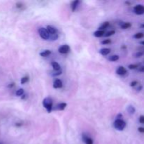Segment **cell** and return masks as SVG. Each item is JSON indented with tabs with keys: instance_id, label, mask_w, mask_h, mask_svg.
<instances>
[{
	"instance_id": "cell-1",
	"label": "cell",
	"mask_w": 144,
	"mask_h": 144,
	"mask_svg": "<svg viewBox=\"0 0 144 144\" xmlns=\"http://www.w3.org/2000/svg\"><path fill=\"white\" fill-rule=\"evenodd\" d=\"M42 104H43V106L46 108L47 112L50 113L51 112L52 108H53V101H52L51 98H50V97L45 98L42 101Z\"/></svg>"
},
{
	"instance_id": "cell-2",
	"label": "cell",
	"mask_w": 144,
	"mask_h": 144,
	"mask_svg": "<svg viewBox=\"0 0 144 144\" xmlns=\"http://www.w3.org/2000/svg\"><path fill=\"white\" fill-rule=\"evenodd\" d=\"M126 125H127V123L123 119H116L113 123V126L115 129L118 131L124 130V128L126 127Z\"/></svg>"
},
{
	"instance_id": "cell-3",
	"label": "cell",
	"mask_w": 144,
	"mask_h": 144,
	"mask_svg": "<svg viewBox=\"0 0 144 144\" xmlns=\"http://www.w3.org/2000/svg\"><path fill=\"white\" fill-rule=\"evenodd\" d=\"M39 32V35L41 37V39H44V40H48L50 39V34L49 33L48 30L46 28H40L38 30Z\"/></svg>"
},
{
	"instance_id": "cell-4",
	"label": "cell",
	"mask_w": 144,
	"mask_h": 144,
	"mask_svg": "<svg viewBox=\"0 0 144 144\" xmlns=\"http://www.w3.org/2000/svg\"><path fill=\"white\" fill-rule=\"evenodd\" d=\"M134 12L139 16L144 14V6L141 4H138L135 6L134 8Z\"/></svg>"
},
{
	"instance_id": "cell-5",
	"label": "cell",
	"mask_w": 144,
	"mask_h": 144,
	"mask_svg": "<svg viewBox=\"0 0 144 144\" xmlns=\"http://www.w3.org/2000/svg\"><path fill=\"white\" fill-rule=\"evenodd\" d=\"M70 48L67 44H64V45L60 46L58 49V51L61 54H66L70 51Z\"/></svg>"
},
{
	"instance_id": "cell-6",
	"label": "cell",
	"mask_w": 144,
	"mask_h": 144,
	"mask_svg": "<svg viewBox=\"0 0 144 144\" xmlns=\"http://www.w3.org/2000/svg\"><path fill=\"white\" fill-rule=\"evenodd\" d=\"M53 86L54 89H60V88H62L63 86V82L61 79H56L54 80L53 82Z\"/></svg>"
},
{
	"instance_id": "cell-7",
	"label": "cell",
	"mask_w": 144,
	"mask_h": 144,
	"mask_svg": "<svg viewBox=\"0 0 144 144\" xmlns=\"http://www.w3.org/2000/svg\"><path fill=\"white\" fill-rule=\"evenodd\" d=\"M82 139L83 141L85 143V144H94V141L91 138L87 136L86 134L82 135Z\"/></svg>"
},
{
	"instance_id": "cell-8",
	"label": "cell",
	"mask_w": 144,
	"mask_h": 144,
	"mask_svg": "<svg viewBox=\"0 0 144 144\" xmlns=\"http://www.w3.org/2000/svg\"><path fill=\"white\" fill-rule=\"evenodd\" d=\"M127 72V69L123 66H119L116 70V73L118 75H124Z\"/></svg>"
},
{
	"instance_id": "cell-9",
	"label": "cell",
	"mask_w": 144,
	"mask_h": 144,
	"mask_svg": "<svg viewBox=\"0 0 144 144\" xmlns=\"http://www.w3.org/2000/svg\"><path fill=\"white\" fill-rule=\"evenodd\" d=\"M46 29H47L49 33L50 34V35H54V34H56V33H57L56 29L54 27H53V26L48 25V26L46 27Z\"/></svg>"
},
{
	"instance_id": "cell-10",
	"label": "cell",
	"mask_w": 144,
	"mask_h": 144,
	"mask_svg": "<svg viewBox=\"0 0 144 144\" xmlns=\"http://www.w3.org/2000/svg\"><path fill=\"white\" fill-rule=\"evenodd\" d=\"M51 66L53 68L54 71H60L61 70V66L58 64V63H57L56 61L51 62Z\"/></svg>"
},
{
	"instance_id": "cell-11",
	"label": "cell",
	"mask_w": 144,
	"mask_h": 144,
	"mask_svg": "<svg viewBox=\"0 0 144 144\" xmlns=\"http://www.w3.org/2000/svg\"><path fill=\"white\" fill-rule=\"evenodd\" d=\"M99 53L102 55V56H107L110 53V49L108 48H103L101 49H100Z\"/></svg>"
},
{
	"instance_id": "cell-12",
	"label": "cell",
	"mask_w": 144,
	"mask_h": 144,
	"mask_svg": "<svg viewBox=\"0 0 144 144\" xmlns=\"http://www.w3.org/2000/svg\"><path fill=\"white\" fill-rule=\"evenodd\" d=\"M79 1L78 0H75V1H72V3H71V9H72V11H73V12L75 11V10L77 9V6L79 5Z\"/></svg>"
},
{
	"instance_id": "cell-13",
	"label": "cell",
	"mask_w": 144,
	"mask_h": 144,
	"mask_svg": "<svg viewBox=\"0 0 144 144\" xmlns=\"http://www.w3.org/2000/svg\"><path fill=\"white\" fill-rule=\"evenodd\" d=\"M51 51L47 49V50H44V51H41V52L39 53V55H40L41 57H47V56H49V55H51Z\"/></svg>"
},
{
	"instance_id": "cell-14",
	"label": "cell",
	"mask_w": 144,
	"mask_h": 144,
	"mask_svg": "<svg viewBox=\"0 0 144 144\" xmlns=\"http://www.w3.org/2000/svg\"><path fill=\"white\" fill-rule=\"evenodd\" d=\"M127 112H128L130 115H134V114L135 113V112H136L135 108H134L133 106H132V105H129V106H127Z\"/></svg>"
},
{
	"instance_id": "cell-15",
	"label": "cell",
	"mask_w": 144,
	"mask_h": 144,
	"mask_svg": "<svg viewBox=\"0 0 144 144\" xmlns=\"http://www.w3.org/2000/svg\"><path fill=\"white\" fill-rule=\"evenodd\" d=\"M104 35H105V32L103 30H97L94 33V36L96 37H101L104 36Z\"/></svg>"
},
{
	"instance_id": "cell-16",
	"label": "cell",
	"mask_w": 144,
	"mask_h": 144,
	"mask_svg": "<svg viewBox=\"0 0 144 144\" xmlns=\"http://www.w3.org/2000/svg\"><path fill=\"white\" fill-rule=\"evenodd\" d=\"M110 23L109 22H104L103 23H102V25L99 28V30H103L104 31V30H106L108 26H109Z\"/></svg>"
},
{
	"instance_id": "cell-17",
	"label": "cell",
	"mask_w": 144,
	"mask_h": 144,
	"mask_svg": "<svg viewBox=\"0 0 144 144\" xmlns=\"http://www.w3.org/2000/svg\"><path fill=\"white\" fill-rule=\"evenodd\" d=\"M119 58V57L118 55H112L108 57V61L110 62H114V61H117Z\"/></svg>"
},
{
	"instance_id": "cell-18",
	"label": "cell",
	"mask_w": 144,
	"mask_h": 144,
	"mask_svg": "<svg viewBox=\"0 0 144 144\" xmlns=\"http://www.w3.org/2000/svg\"><path fill=\"white\" fill-rule=\"evenodd\" d=\"M132 26V24L129 22H125V23H123L122 25H121V28L122 29H124V30H126V29H128L129 28H131Z\"/></svg>"
},
{
	"instance_id": "cell-19",
	"label": "cell",
	"mask_w": 144,
	"mask_h": 144,
	"mask_svg": "<svg viewBox=\"0 0 144 144\" xmlns=\"http://www.w3.org/2000/svg\"><path fill=\"white\" fill-rule=\"evenodd\" d=\"M67 107V103H61L57 106V109L59 110H63L65 108Z\"/></svg>"
},
{
	"instance_id": "cell-20",
	"label": "cell",
	"mask_w": 144,
	"mask_h": 144,
	"mask_svg": "<svg viewBox=\"0 0 144 144\" xmlns=\"http://www.w3.org/2000/svg\"><path fill=\"white\" fill-rule=\"evenodd\" d=\"M144 37V34L143 33H138L134 35V38L136 39H141Z\"/></svg>"
},
{
	"instance_id": "cell-21",
	"label": "cell",
	"mask_w": 144,
	"mask_h": 144,
	"mask_svg": "<svg viewBox=\"0 0 144 144\" xmlns=\"http://www.w3.org/2000/svg\"><path fill=\"white\" fill-rule=\"evenodd\" d=\"M29 81V77L28 76H25L21 78V84H25V83H27Z\"/></svg>"
},
{
	"instance_id": "cell-22",
	"label": "cell",
	"mask_w": 144,
	"mask_h": 144,
	"mask_svg": "<svg viewBox=\"0 0 144 144\" xmlns=\"http://www.w3.org/2000/svg\"><path fill=\"white\" fill-rule=\"evenodd\" d=\"M24 94V89H19L18 90H17V91L16 92V95L17 96H21Z\"/></svg>"
},
{
	"instance_id": "cell-23",
	"label": "cell",
	"mask_w": 144,
	"mask_h": 144,
	"mask_svg": "<svg viewBox=\"0 0 144 144\" xmlns=\"http://www.w3.org/2000/svg\"><path fill=\"white\" fill-rule=\"evenodd\" d=\"M115 30H110V31H108V33H105L104 36L110 37L112 36V35H115Z\"/></svg>"
},
{
	"instance_id": "cell-24",
	"label": "cell",
	"mask_w": 144,
	"mask_h": 144,
	"mask_svg": "<svg viewBox=\"0 0 144 144\" xmlns=\"http://www.w3.org/2000/svg\"><path fill=\"white\" fill-rule=\"evenodd\" d=\"M62 74V71L60 70V71H55L54 72H52L51 73V76L53 77H56V76H59Z\"/></svg>"
},
{
	"instance_id": "cell-25",
	"label": "cell",
	"mask_w": 144,
	"mask_h": 144,
	"mask_svg": "<svg viewBox=\"0 0 144 144\" xmlns=\"http://www.w3.org/2000/svg\"><path fill=\"white\" fill-rule=\"evenodd\" d=\"M58 38V35L56 33V34H54V35H50V39L51 40H57Z\"/></svg>"
},
{
	"instance_id": "cell-26",
	"label": "cell",
	"mask_w": 144,
	"mask_h": 144,
	"mask_svg": "<svg viewBox=\"0 0 144 144\" xmlns=\"http://www.w3.org/2000/svg\"><path fill=\"white\" fill-rule=\"evenodd\" d=\"M111 40L110 39H104L101 41V44H103V45H106V44H111Z\"/></svg>"
},
{
	"instance_id": "cell-27",
	"label": "cell",
	"mask_w": 144,
	"mask_h": 144,
	"mask_svg": "<svg viewBox=\"0 0 144 144\" xmlns=\"http://www.w3.org/2000/svg\"><path fill=\"white\" fill-rule=\"evenodd\" d=\"M137 68H138V65H136V64H130L129 66V68L130 70H135Z\"/></svg>"
},
{
	"instance_id": "cell-28",
	"label": "cell",
	"mask_w": 144,
	"mask_h": 144,
	"mask_svg": "<svg viewBox=\"0 0 144 144\" xmlns=\"http://www.w3.org/2000/svg\"><path fill=\"white\" fill-rule=\"evenodd\" d=\"M137 84H138V82L136 81V80H134V81H132V82L130 83V86H132V87H134V86H137Z\"/></svg>"
},
{
	"instance_id": "cell-29",
	"label": "cell",
	"mask_w": 144,
	"mask_h": 144,
	"mask_svg": "<svg viewBox=\"0 0 144 144\" xmlns=\"http://www.w3.org/2000/svg\"><path fill=\"white\" fill-rule=\"evenodd\" d=\"M139 121L141 124H144V115H141L139 118Z\"/></svg>"
},
{
	"instance_id": "cell-30",
	"label": "cell",
	"mask_w": 144,
	"mask_h": 144,
	"mask_svg": "<svg viewBox=\"0 0 144 144\" xmlns=\"http://www.w3.org/2000/svg\"><path fill=\"white\" fill-rule=\"evenodd\" d=\"M144 55V53L143 52H141V51H139V52H137L136 53V58H140V57H141L142 56Z\"/></svg>"
},
{
	"instance_id": "cell-31",
	"label": "cell",
	"mask_w": 144,
	"mask_h": 144,
	"mask_svg": "<svg viewBox=\"0 0 144 144\" xmlns=\"http://www.w3.org/2000/svg\"><path fill=\"white\" fill-rule=\"evenodd\" d=\"M138 131H139L140 133H141V134H144V127H139V128H138Z\"/></svg>"
},
{
	"instance_id": "cell-32",
	"label": "cell",
	"mask_w": 144,
	"mask_h": 144,
	"mask_svg": "<svg viewBox=\"0 0 144 144\" xmlns=\"http://www.w3.org/2000/svg\"><path fill=\"white\" fill-rule=\"evenodd\" d=\"M16 7H17L18 8H21L23 7V4L21 3V2L17 3V4H16Z\"/></svg>"
},
{
	"instance_id": "cell-33",
	"label": "cell",
	"mask_w": 144,
	"mask_h": 144,
	"mask_svg": "<svg viewBox=\"0 0 144 144\" xmlns=\"http://www.w3.org/2000/svg\"><path fill=\"white\" fill-rule=\"evenodd\" d=\"M122 114H118L116 117V119H122Z\"/></svg>"
},
{
	"instance_id": "cell-34",
	"label": "cell",
	"mask_w": 144,
	"mask_h": 144,
	"mask_svg": "<svg viewBox=\"0 0 144 144\" xmlns=\"http://www.w3.org/2000/svg\"><path fill=\"white\" fill-rule=\"evenodd\" d=\"M142 89H143V86H142L141 85H139V86L136 88V91H141Z\"/></svg>"
},
{
	"instance_id": "cell-35",
	"label": "cell",
	"mask_w": 144,
	"mask_h": 144,
	"mask_svg": "<svg viewBox=\"0 0 144 144\" xmlns=\"http://www.w3.org/2000/svg\"><path fill=\"white\" fill-rule=\"evenodd\" d=\"M139 71L141 72H144V66H141L139 68Z\"/></svg>"
},
{
	"instance_id": "cell-36",
	"label": "cell",
	"mask_w": 144,
	"mask_h": 144,
	"mask_svg": "<svg viewBox=\"0 0 144 144\" xmlns=\"http://www.w3.org/2000/svg\"><path fill=\"white\" fill-rule=\"evenodd\" d=\"M14 86V83H11V84H9L8 85V88H12V87H13Z\"/></svg>"
},
{
	"instance_id": "cell-37",
	"label": "cell",
	"mask_w": 144,
	"mask_h": 144,
	"mask_svg": "<svg viewBox=\"0 0 144 144\" xmlns=\"http://www.w3.org/2000/svg\"><path fill=\"white\" fill-rule=\"evenodd\" d=\"M26 96H26L25 94H23V96L21 97V99H25V98Z\"/></svg>"
},
{
	"instance_id": "cell-38",
	"label": "cell",
	"mask_w": 144,
	"mask_h": 144,
	"mask_svg": "<svg viewBox=\"0 0 144 144\" xmlns=\"http://www.w3.org/2000/svg\"><path fill=\"white\" fill-rule=\"evenodd\" d=\"M140 44H141V45L144 46V41H141V42H140Z\"/></svg>"
},
{
	"instance_id": "cell-39",
	"label": "cell",
	"mask_w": 144,
	"mask_h": 144,
	"mask_svg": "<svg viewBox=\"0 0 144 144\" xmlns=\"http://www.w3.org/2000/svg\"><path fill=\"white\" fill-rule=\"evenodd\" d=\"M141 28H144V23H143V24H142V25H141Z\"/></svg>"
},
{
	"instance_id": "cell-40",
	"label": "cell",
	"mask_w": 144,
	"mask_h": 144,
	"mask_svg": "<svg viewBox=\"0 0 144 144\" xmlns=\"http://www.w3.org/2000/svg\"><path fill=\"white\" fill-rule=\"evenodd\" d=\"M0 144H1V143H0Z\"/></svg>"
}]
</instances>
